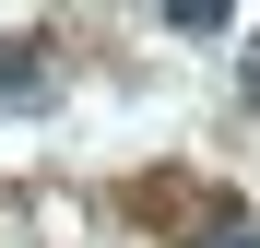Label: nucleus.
Instances as JSON below:
<instances>
[{
	"label": "nucleus",
	"mask_w": 260,
	"mask_h": 248,
	"mask_svg": "<svg viewBox=\"0 0 260 248\" xmlns=\"http://www.w3.org/2000/svg\"><path fill=\"white\" fill-rule=\"evenodd\" d=\"M201 248H260V225H248V213H225V225H213Z\"/></svg>",
	"instance_id": "2"
},
{
	"label": "nucleus",
	"mask_w": 260,
	"mask_h": 248,
	"mask_svg": "<svg viewBox=\"0 0 260 248\" xmlns=\"http://www.w3.org/2000/svg\"><path fill=\"white\" fill-rule=\"evenodd\" d=\"M248 107H260V48H248Z\"/></svg>",
	"instance_id": "3"
},
{
	"label": "nucleus",
	"mask_w": 260,
	"mask_h": 248,
	"mask_svg": "<svg viewBox=\"0 0 260 248\" xmlns=\"http://www.w3.org/2000/svg\"><path fill=\"white\" fill-rule=\"evenodd\" d=\"M0 107H48V48H0Z\"/></svg>",
	"instance_id": "1"
}]
</instances>
